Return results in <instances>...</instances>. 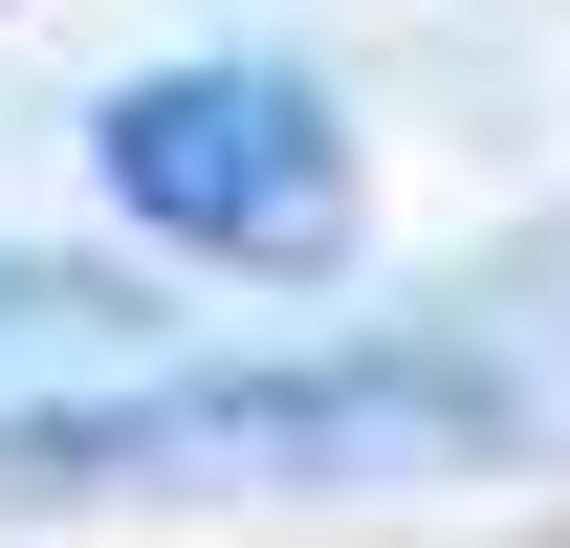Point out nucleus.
<instances>
[{
	"instance_id": "nucleus-2",
	"label": "nucleus",
	"mask_w": 570,
	"mask_h": 548,
	"mask_svg": "<svg viewBox=\"0 0 570 548\" xmlns=\"http://www.w3.org/2000/svg\"><path fill=\"white\" fill-rule=\"evenodd\" d=\"M88 176L176 264H330L352 242V110L307 67H132L88 110Z\"/></svg>"
},
{
	"instance_id": "nucleus-1",
	"label": "nucleus",
	"mask_w": 570,
	"mask_h": 548,
	"mask_svg": "<svg viewBox=\"0 0 570 548\" xmlns=\"http://www.w3.org/2000/svg\"><path fill=\"white\" fill-rule=\"evenodd\" d=\"M483 373L439 351H352V373H176V395H67L0 417V482H373V461H461Z\"/></svg>"
}]
</instances>
